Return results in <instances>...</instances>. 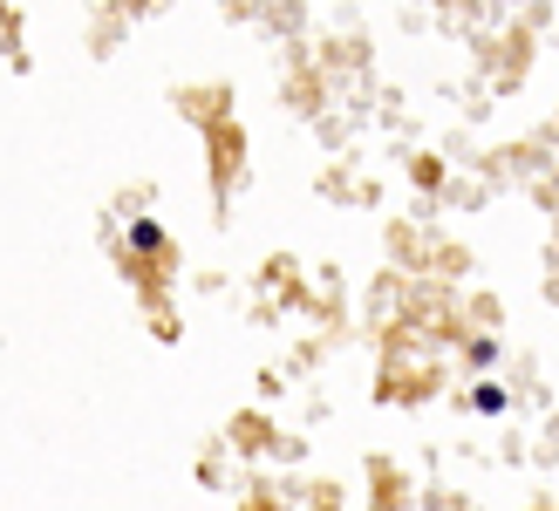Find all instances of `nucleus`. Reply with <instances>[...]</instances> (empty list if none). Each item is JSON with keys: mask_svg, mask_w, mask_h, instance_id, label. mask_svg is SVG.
<instances>
[{"mask_svg": "<svg viewBox=\"0 0 559 511\" xmlns=\"http://www.w3.org/2000/svg\"><path fill=\"white\" fill-rule=\"evenodd\" d=\"M471 403H478L485 416H506V409H512V395L498 389V382H478V389H471Z\"/></svg>", "mask_w": 559, "mask_h": 511, "instance_id": "obj_1", "label": "nucleus"}, {"mask_svg": "<svg viewBox=\"0 0 559 511\" xmlns=\"http://www.w3.org/2000/svg\"><path fill=\"white\" fill-rule=\"evenodd\" d=\"M130 246H136V252H157V246H164V225H157V218H136V225H130Z\"/></svg>", "mask_w": 559, "mask_h": 511, "instance_id": "obj_2", "label": "nucleus"}]
</instances>
